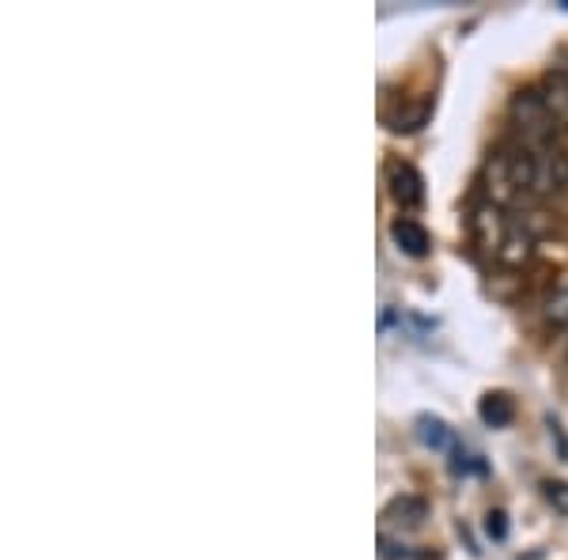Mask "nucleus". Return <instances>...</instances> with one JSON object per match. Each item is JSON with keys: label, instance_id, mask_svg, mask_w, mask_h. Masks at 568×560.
Instances as JSON below:
<instances>
[{"label": "nucleus", "instance_id": "obj_9", "mask_svg": "<svg viewBox=\"0 0 568 560\" xmlns=\"http://www.w3.org/2000/svg\"><path fill=\"white\" fill-rule=\"evenodd\" d=\"M542 489H546V500L554 503L557 511H568V485L565 481H546Z\"/></svg>", "mask_w": 568, "mask_h": 560}, {"label": "nucleus", "instance_id": "obj_11", "mask_svg": "<svg viewBox=\"0 0 568 560\" xmlns=\"http://www.w3.org/2000/svg\"><path fill=\"white\" fill-rule=\"evenodd\" d=\"M561 69H565V77H568V65H561Z\"/></svg>", "mask_w": 568, "mask_h": 560}, {"label": "nucleus", "instance_id": "obj_7", "mask_svg": "<svg viewBox=\"0 0 568 560\" xmlns=\"http://www.w3.org/2000/svg\"><path fill=\"white\" fill-rule=\"evenodd\" d=\"M417 436L425 439L428 447H436V451H452V447H455L452 431H447L444 420H436V417H420L417 420Z\"/></svg>", "mask_w": 568, "mask_h": 560}, {"label": "nucleus", "instance_id": "obj_8", "mask_svg": "<svg viewBox=\"0 0 568 560\" xmlns=\"http://www.w3.org/2000/svg\"><path fill=\"white\" fill-rule=\"evenodd\" d=\"M546 323L557 326V329H568V284H561V288L549 296L546 303Z\"/></svg>", "mask_w": 568, "mask_h": 560}, {"label": "nucleus", "instance_id": "obj_5", "mask_svg": "<svg viewBox=\"0 0 568 560\" xmlns=\"http://www.w3.org/2000/svg\"><path fill=\"white\" fill-rule=\"evenodd\" d=\"M425 519H428V503L420 500V496H398V500H390L387 511H383V522H387V527H402V530H414Z\"/></svg>", "mask_w": 568, "mask_h": 560}, {"label": "nucleus", "instance_id": "obj_10", "mask_svg": "<svg viewBox=\"0 0 568 560\" xmlns=\"http://www.w3.org/2000/svg\"><path fill=\"white\" fill-rule=\"evenodd\" d=\"M485 530H489V538L504 541L508 538V516H504V511H489V516H485Z\"/></svg>", "mask_w": 568, "mask_h": 560}, {"label": "nucleus", "instance_id": "obj_6", "mask_svg": "<svg viewBox=\"0 0 568 560\" xmlns=\"http://www.w3.org/2000/svg\"><path fill=\"white\" fill-rule=\"evenodd\" d=\"M478 413L489 428H504V425H511V417H516V406H511L508 394H485Z\"/></svg>", "mask_w": 568, "mask_h": 560}, {"label": "nucleus", "instance_id": "obj_4", "mask_svg": "<svg viewBox=\"0 0 568 560\" xmlns=\"http://www.w3.org/2000/svg\"><path fill=\"white\" fill-rule=\"evenodd\" d=\"M390 238H394V246L406 254V258H425L428 246H433V238H428L425 224H417V220H409V216L394 220V224H390Z\"/></svg>", "mask_w": 568, "mask_h": 560}, {"label": "nucleus", "instance_id": "obj_3", "mask_svg": "<svg viewBox=\"0 0 568 560\" xmlns=\"http://www.w3.org/2000/svg\"><path fill=\"white\" fill-rule=\"evenodd\" d=\"M538 95H542V103H546L557 130H568V77L561 65L546 72L542 84H538Z\"/></svg>", "mask_w": 568, "mask_h": 560}, {"label": "nucleus", "instance_id": "obj_1", "mask_svg": "<svg viewBox=\"0 0 568 560\" xmlns=\"http://www.w3.org/2000/svg\"><path fill=\"white\" fill-rule=\"evenodd\" d=\"M485 190L500 208H524L561 197L568 190V152L557 144V136L516 133L493 152L485 167Z\"/></svg>", "mask_w": 568, "mask_h": 560}, {"label": "nucleus", "instance_id": "obj_2", "mask_svg": "<svg viewBox=\"0 0 568 560\" xmlns=\"http://www.w3.org/2000/svg\"><path fill=\"white\" fill-rule=\"evenodd\" d=\"M387 190L394 197V205L398 208H420L425 205V179H420V171L414 163H390L387 171Z\"/></svg>", "mask_w": 568, "mask_h": 560}]
</instances>
